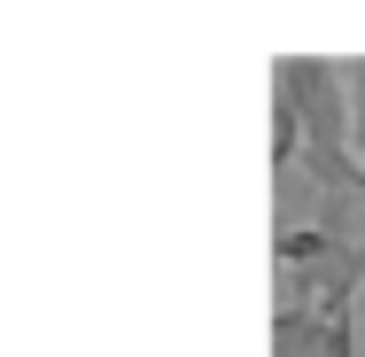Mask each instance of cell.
Returning a JSON list of instances; mask_svg holds the SVG:
<instances>
[{"label":"cell","instance_id":"cell-1","mask_svg":"<svg viewBox=\"0 0 365 357\" xmlns=\"http://www.w3.org/2000/svg\"><path fill=\"white\" fill-rule=\"evenodd\" d=\"M350 148L365 163V55H350Z\"/></svg>","mask_w":365,"mask_h":357}]
</instances>
